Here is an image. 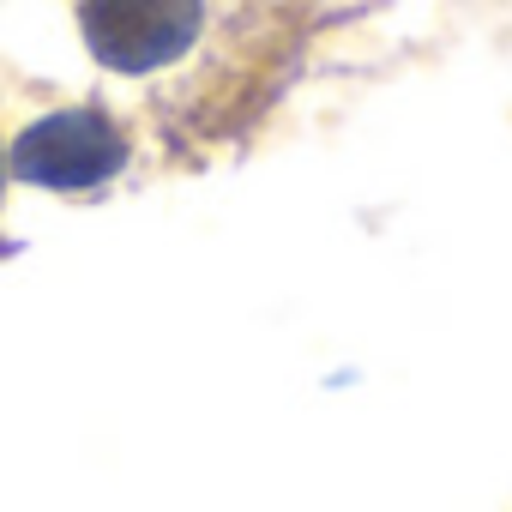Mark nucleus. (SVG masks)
<instances>
[{
  "instance_id": "obj_1",
  "label": "nucleus",
  "mask_w": 512,
  "mask_h": 512,
  "mask_svg": "<svg viewBox=\"0 0 512 512\" xmlns=\"http://www.w3.org/2000/svg\"><path fill=\"white\" fill-rule=\"evenodd\" d=\"M199 37V0H85V43L115 73L169 67Z\"/></svg>"
},
{
  "instance_id": "obj_2",
  "label": "nucleus",
  "mask_w": 512,
  "mask_h": 512,
  "mask_svg": "<svg viewBox=\"0 0 512 512\" xmlns=\"http://www.w3.org/2000/svg\"><path fill=\"white\" fill-rule=\"evenodd\" d=\"M127 157L121 133L91 115V109H61V115H43L37 127L19 133L13 145V175L37 181V187H91L103 175H115Z\"/></svg>"
}]
</instances>
